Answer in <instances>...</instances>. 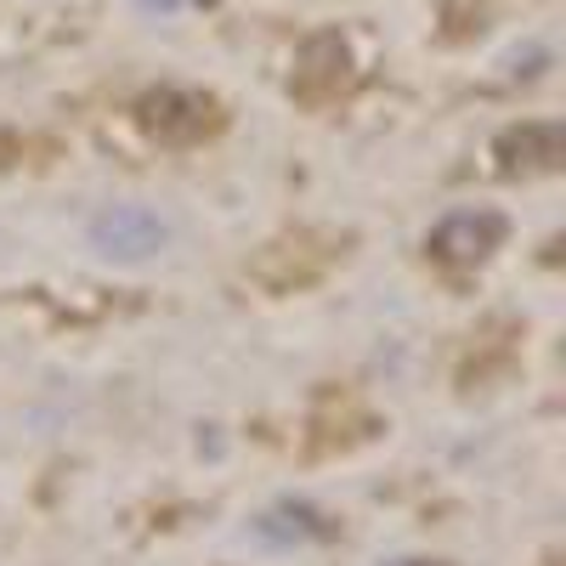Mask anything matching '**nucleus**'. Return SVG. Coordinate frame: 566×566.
Returning <instances> with one entry per match:
<instances>
[{"label": "nucleus", "mask_w": 566, "mask_h": 566, "mask_svg": "<svg viewBox=\"0 0 566 566\" xmlns=\"http://www.w3.org/2000/svg\"><path fill=\"white\" fill-rule=\"evenodd\" d=\"M470 340H476V346H470L464 363H459V391H476V386L504 380V374L515 368L522 323H515V317H493V323H482V335H470Z\"/></svg>", "instance_id": "obj_8"}, {"label": "nucleus", "mask_w": 566, "mask_h": 566, "mask_svg": "<svg viewBox=\"0 0 566 566\" xmlns=\"http://www.w3.org/2000/svg\"><path fill=\"white\" fill-rule=\"evenodd\" d=\"M346 255H352V232L295 227V232H277V239L250 261V277L261 283L266 295H301V290H312L317 277L335 272Z\"/></svg>", "instance_id": "obj_2"}, {"label": "nucleus", "mask_w": 566, "mask_h": 566, "mask_svg": "<svg viewBox=\"0 0 566 566\" xmlns=\"http://www.w3.org/2000/svg\"><path fill=\"white\" fill-rule=\"evenodd\" d=\"M272 515H283V522H295L290 533L295 538H335V522H323V515L312 504H277Z\"/></svg>", "instance_id": "obj_9"}, {"label": "nucleus", "mask_w": 566, "mask_h": 566, "mask_svg": "<svg viewBox=\"0 0 566 566\" xmlns=\"http://www.w3.org/2000/svg\"><path fill=\"white\" fill-rule=\"evenodd\" d=\"M566 165V125L560 119H522L493 136V170L504 181H533L555 176Z\"/></svg>", "instance_id": "obj_5"}, {"label": "nucleus", "mask_w": 566, "mask_h": 566, "mask_svg": "<svg viewBox=\"0 0 566 566\" xmlns=\"http://www.w3.org/2000/svg\"><path fill=\"white\" fill-rule=\"evenodd\" d=\"M352 91H357V52H352V40H346L340 29L306 34L301 52H295V69H290V97H295V108L328 114V108H340Z\"/></svg>", "instance_id": "obj_3"}, {"label": "nucleus", "mask_w": 566, "mask_h": 566, "mask_svg": "<svg viewBox=\"0 0 566 566\" xmlns=\"http://www.w3.org/2000/svg\"><path fill=\"white\" fill-rule=\"evenodd\" d=\"M18 165H23V136L12 125H0V176L18 170Z\"/></svg>", "instance_id": "obj_10"}, {"label": "nucleus", "mask_w": 566, "mask_h": 566, "mask_svg": "<svg viewBox=\"0 0 566 566\" xmlns=\"http://www.w3.org/2000/svg\"><path fill=\"white\" fill-rule=\"evenodd\" d=\"M91 244H97L108 261H142L165 244V221L142 205H114L91 221Z\"/></svg>", "instance_id": "obj_7"}, {"label": "nucleus", "mask_w": 566, "mask_h": 566, "mask_svg": "<svg viewBox=\"0 0 566 566\" xmlns=\"http://www.w3.org/2000/svg\"><path fill=\"white\" fill-rule=\"evenodd\" d=\"M504 239H510L504 210H488V205L453 210V216H442L431 232H424V261H431L437 272H448V277H470V272H482L493 261V250Z\"/></svg>", "instance_id": "obj_4"}, {"label": "nucleus", "mask_w": 566, "mask_h": 566, "mask_svg": "<svg viewBox=\"0 0 566 566\" xmlns=\"http://www.w3.org/2000/svg\"><path fill=\"white\" fill-rule=\"evenodd\" d=\"M391 566H453V560H424V555H408V560H391Z\"/></svg>", "instance_id": "obj_11"}, {"label": "nucleus", "mask_w": 566, "mask_h": 566, "mask_svg": "<svg viewBox=\"0 0 566 566\" xmlns=\"http://www.w3.org/2000/svg\"><path fill=\"white\" fill-rule=\"evenodd\" d=\"M130 125L154 142V148H205V142H216L232 114L227 103L216 97V91H199V85H148L142 97L130 103Z\"/></svg>", "instance_id": "obj_1"}, {"label": "nucleus", "mask_w": 566, "mask_h": 566, "mask_svg": "<svg viewBox=\"0 0 566 566\" xmlns=\"http://www.w3.org/2000/svg\"><path fill=\"white\" fill-rule=\"evenodd\" d=\"M386 424L374 408H363L352 391H323L312 419H306V459H335V453H352L363 442H374Z\"/></svg>", "instance_id": "obj_6"}]
</instances>
